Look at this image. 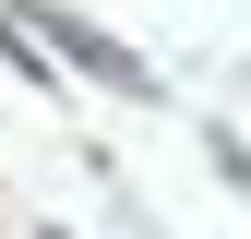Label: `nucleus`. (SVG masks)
Masks as SVG:
<instances>
[{"mask_svg": "<svg viewBox=\"0 0 251 239\" xmlns=\"http://www.w3.org/2000/svg\"><path fill=\"white\" fill-rule=\"evenodd\" d=\"M48 36L72 48V60H84V72H96V84H120V96H155V72H144V60L120 48V36H96V24H48Z\"/></svg>", "mask_w": 251, "mask_h": 239, "instance_id": "nucleus-1", "label": "nucleus"}]
</instances>
